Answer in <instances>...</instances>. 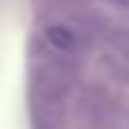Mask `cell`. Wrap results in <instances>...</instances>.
I'll use <instances>...</instances> for the list:
<instances>
[{"instance_id":"obj_1","label":"cell","mask_w":129,"mask_h":129,"mask_svg":"<svg viewBox=\"0 0 129 129\" xmlns=\"http://www.w3.org/2000/svg\"><path fill=\"white\" fill-rule=\"evenodd\" d=\"M110 6H115V9H121V11H126L129 14V0H107Z\"/></svg>"}]
</instances>
